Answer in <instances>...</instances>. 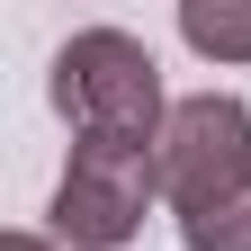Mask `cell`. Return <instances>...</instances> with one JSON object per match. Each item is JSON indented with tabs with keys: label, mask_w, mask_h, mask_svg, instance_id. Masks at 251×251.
Listing matches in <instances>:
<instances>
[{
	"label": "cell",
	"mask_w": 251,
	"mask_h": 251,
	"mask_svg": "<svg viewBox=\"0 0 251 251\" xmlns=\"http://www.w3.org/2000/svg\"><path fill=\"white\" fill-rule=\"evenodd\" d=\"M179 36L198 54H215V63H251V0H188Z\"/></svg>",
	"instance_id": "277c9868"
},
{
	"label": "cell",
	"mask_w": 251,
	"mask_h": 251,
	"mask_svg": "<svg viewBox=\"0 0 251 251\" xmlns=\"http://www.w3.org/2000/svg\"><path fill=\"white\" fill-rule=\"evenodd\" d=\"M152 198H162L152 152L81 135L72 162H63V179H54V242H63V251H126V242L144 233Z\"/></svg>",
	"instance_id": "7a4b0ae2"
},
{
	"label": "cell",
	"mask_w": 251,
	"mask_h": 251,
	"mask_svg": "<svg viewBox=\"0 0 251 251\" xmlns=\"http://www.w3.org/2000/svg\"><path fill=\"white\" fill-rule=\"evenodd\" d=\"M0 251H63V242H45V233H9Z\"/></svg>",
	"instance_id": "8992f818"
},
{
	"label": "cell",
	"mask_w": 251,
	"mask_h": 251,
	"mask_svg": "<svg viewBox=\"0 0 251 251\" xmlns=\"http://www.w3.org/2000/svg\"><path fill=\"white\" fill-rule=\"evenodd\" d=\"M188 251H251V179H233L225 198H206L198 215H179Z\"/></svg>",
	"instance_id": "5b68a950"
},
{
	"label": "cell",
	"mask_w": 251,
	"mask_h": 251,
	"mask_svg": "<svg viewBox=\"0 0 251 251\" xmlns=\"http://www.w3.org/2000/svg\"><path fill=\"white\" fill-rule=\"evenodd\" d=\"M152 171H162L171 215H198L206 198H225L233 179H251V108L233 90L171 99V126H162V144H152Z\"/></svg>",
	"instance_id": "3957f363"
},
{
	"label": "cell",
	"mask_w": 251,
	"mask_h": 251,
	"mask_svg": "<svg viewBox=\"0 0 251 251\" xmlns=\"http://www.w3.org/2000/svg\"><path fill=\"white\" fill-rule=\"evenodd\" d=\"M54 108L99 144H135L152 152L171 126V99H162V63H152L144 36L126 27H81L72 45L54 54Z\"/></svg>",
	"instance_id": "6da1fadb"
}]
</instances>
